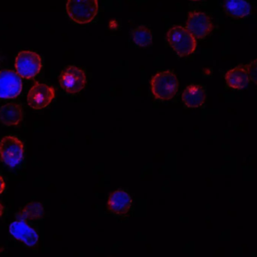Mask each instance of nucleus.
Instances as JSON below:
<instances>
[{
	"label": "nucleus",
	"mask_w": 257,
	"mask_h": 257,
	"mask_svg": "<svg viewBox=\"0 0 257 257\" xmlns=\"http://www.w3.org/2000/svg\"><path fill=\"white\" fill-rule=\"evenodd\" d=\"M151 88L156 99L169 101L172 99L178 92V80L172 71H162L153 77Z\"/></svg>",
	"instance_id": "obj_1"
},
{
	"label": "nucleus",
	"mask_w": 257,
	"mask_h": 257,
	"mask_svg": "<svg viewBox=\"0 0 257 257\" xmlns=\"http://www.w3.org/2000/svg\"><path fill=\"white\" fill-rule=\"evenodd\" d=\"M167 39L169 45L180 57L190 55L196 50V38L181 26H175L169 29Z\"/></svg>",
	"instance_id": "obj_2"
},
{
	"label": "nucleus",
	"mask_w": 257,
	"mask_h": 257,
	"mask_svg": "<svg viewBox=\"0 0 257 257\" xmlns=\"http://www.w3.org/2000/svg\"><path fill=\"white\" fill-rule=\"evenodd\" d=\"M99 10L96 0H70L66 3L69 18L79 24H88L96 18Z\"/></svg>",
	"instance_id": "obj_3"
},
{
	"label": "nucleus",
	"mask_w": 257,
	"mask_h": 257,
	"mask_svg": "<svg viewBox=\"0 0 257 257\" xmlns=\"http://www.w3.org/2000/svg\"><path fill=\"white\" fill-rule=\"evenodd\" d=\"M22 142L15 136H6L0 140V158L9 167L18 165L24 158Z\"/></svg>",
	"instance_id": "obj_4"
},
{
	"label": "nucleus",
	"mask_w": 257,
	"mask_h": 257,
	"mask_svg": "<svg viewBox=\"0 0 257 257\" xmlns=\"http://www.w3.org/2000/svg\"><path fill=\"white\" fill-rule=\"evenodd\" d=\"M42 67V58L37 53L31 51H21L15 59L17 73L21 78H34Z\"/></svg>",
	"instance_id": "obj_5"
},
{
	"label": "nucleus",
	"mask_w": 257,
	"mask_h": 257,
	"mask_svg": "<svg viewBox=\"0 0 257 257\" xmlns=\"http://www.w3.org/2000/svg\"><path fill=\"white\" fill-rule=\"evenodd\" d=\"M87 82L85 72L74 66L66 67L60 76V84L62 89L68 94L81 92Z\"/></svg>",
	"instance_id": "obj_6"
},
{
	"label": "nucleus",
	"mask_w": 257,
	"mask_h": 257,
	"mask_svg": "<svg viewBox=\"0 0 257 257\" xmlns=\"http://www.w3.org/2000/svg\"><path fill=\"white\" fill-rule=\"evenodd\" d=\"M55 97V90L43 83L36 82L27 95V102L34 110H42L48 107Z\"/></svg>",
	"instance_id": "obj_7"
},
{
	"label": "nucleus",
	"mask_w": 257,
	"mask_h": 257,
	"mask_svg": "<svg viewBox=\"0 0 257 257\" xmlns=\"http://www.w3.org/2000/svg\"><path fill=\"white\" fill-rule=\"evenodd\" d=\"M22 78L16 72L6 69L0 72V98H16L22 91Z\"/></svg>",
	"instance_id": "obj_8"
},
{
	"label": "nucleus",
	"mask_w": 257,
	"mask_h": 257,
	"mask_svg": "<svg viewBox=\"0 0 257 257\" xmlns=\"http://www.w3.org/2000/svg\"><path fill=\"white\" fill-rule=\"evenodd\" d=\"M187 29L194 37L204 39L212 31L213 24L204 12H191L187 20Z\"/></svg>",
	"instance_id": "obj_9"
},
{
	"label": "nucleus",
	"mask_w": 257,
	"mask_h": 257,
	"mask_svg": "<svg viewBox=\"0 0 257 257\" xmlns=\"http://www.w3.org/2000/svg\"><path fill=\"white\" fill-rule=\"evenodd\" d=\"M133 201L128 193L123 190H117L108 198V210L113 215L123 217L130 211Z\"/></svg>",
	"instance_id": "obj_10"
},
{
	"label": "nucleus",
	"mask_w": 257,
	"mask_h": 257,
	"mask_svg": "<svg viewBox=\"0 0 257 257\" xmlns=\"http://www.w3.org/2000/svg\"><path fill=\"white\" fill-rule=\"evenodd\" d=\"M9 232L14 238L24 242L29 247H33L37 244L39 236L37 232L30 227L26 222L15 221L10 225Z\"/></svg>",
	"instance_id": "obj_11"
},
{
	"label": "nucleus",
	"mask_w": 257,
	"mask_h": 257,
	"mask_svg": "<svg viewBox=\"0 0 257 257\" xmlns=\"http://www.w3.org/2000/svg\"><path fill=\"white\" fill-rule=\"evenodd\" d=\"M24 118L22 107L18 104L9 103L0 107V122L6 126H16Z\"/></svg>",
	"instance_id": "obj_12"
},
{
	"label": "nucleus",
	"mask_w": 257,
	"mask_h": 257,
	"mask_svg": "<svg viewBox=\"0 0 257 257\" xmlns=\"http://www.w3.org/2000/svg\"><path fill=\"white\" fill-rule=\"evenodd\" d=\"M182 100L184 104L190 108L201 107L205 101V89L199 84H191L184 90Z\"/></svg>",
	"instance_id": "obj_13"
},
{
	"label": "nucleus",
	"mask_w": 257,
	"mask_h": 257,
	"mask_svg": "<svg viewBox=\"0 0 257 257\" xmlns=\"http://www.w3.org/2000/svg\"><path fill=\"white\" fill-rule=\"evenodd\" d=\"M225 78L227 85L234 89H245L250 81L247 68L242 66H237L228 71Z\"/></svg>",
	"instance_id": "obj_14"
},
{
	"label": "nucleus",
	"mask_w": 257,
	"mask_h": 257,
	"mask_svg": "<svg viewBox=\"0 0 257 257\" xmlns=\"http://www.w3.org/2000/svg\"><path fill=\"white\" fill-rule=\"evenodd\" d=\"M223 9L228 16L232 18H245L250 13V5L244 0H229L224 2Z\"/></svg>",
	"instance_id": "obj_15"
},
{
	"label": "nucleus",
	"mask_w": 257,
	"mask_h": 257,
	"mask_svg": "<svg viewBox=\"0 0 257 257\" xmlns=\"http://www.w3.org/2000/svg\"><path fill=\"white\" fill-rule=\"evenodd\" d=\"M44 214L43 205L40 202H31L25 208L15 214V218L19 221H33L42 218Z\"/></svg>",
	"instance_id": "obj_16"
},
{
	"label": "nucleus",
	"mask_w": 257,
	"mask_h": 257,
	"mask_svg": "<svg viewBox=\"0 0 257 257\" xmlns=\"http://www.w3.org/2000/svg\"><path fill=\"white\" fill-rule=\"evenodd\" d=\"M132 39L136 45L147 47L152 42L153 35L151 30L144 25L139 26L132 31Z\"/></svg>",
	"instance_id": "obj_17"
},
{
	"label": "nucleus",
	"mask_w": 257,
	"mask_h": 257,
	"mask_svg": "<svg viewBox=\"0 0 257 257\" xmlns=\"http://www.w3.org/2000/svg\"><path fill=\"white\" fill-rule=\"evenodd\" d=\"M247 71L250 81L257 84V59L247 66Z\"/></svg>",
	"instance_id": "obj_18"
},
{
	"label": "nucleus",
	"mask_w": 257,
	"mask_h": 257,
	"mask_svg": "<svg viewBox=\"0 0 257 257\" xmlns=\"http://www.w3.org/2000/svg\"><path fill=\"white\" fill-rule=\"evenodd\" d=\"M5 188H6V184H5L4 180L0 176V194L3 193V192L5 190Z\"/></svg>",
	"instance_id": "obj_19"
},
{
	"label": "nucleus",
	"mask_w": 257,
	"mask_h": 257,
	"mask_svg": "<svg viewBox=\"0 0 257 257\" xmlns=\"http://www.w3.org/2000/svg\"><path fill=\"white\" fill-rule=\"evenodd\" d=\"M3 213H4V208H3V205L0 202V217L3 216Z\"/></svg>",
	"instance_id": "obj_20"
}]
</instances>
